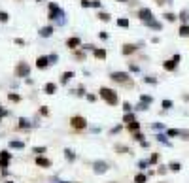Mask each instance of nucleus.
<instances>
[{"instance_id":"nucleus-1","label":"nucleus","mask_w":189,"mask_h":183,"mask_svg":"<svg viewBox=\"0 0 189 183\" xmlns=\"http://www.w3.org/2000/svg\"><path fill=\"white\" fill-rule=\"evenodd\" d=\"M100 98L106 100L110 106H117V93L114 89H108V87H102L100 89Z\"/></svg>"},{"instance_id":"nucleus-2","label":"nucleus","mask_w":189,"mask_h":183,"mask_svg":"<svg viewBox=\"0 0 189 183\" xmlns=\"http://www.w3.org/2000/svg\"><path fill=\"white\" fill-rule=\"evenodd\" d=\"M15 76H19V77H27V76H30V66L27 64L25 60H21L19 64L15 66Z\"/></svg>"},{"instance_id":"nucleus-3","label":"nucleus","mask_w":189,"mask_h":183,"mask_svg":"<svg viewBox=\"0 0 189 183\" xmlns=\"http://www.w3.org/2000/svg\"><path fill=\"white\" fill-rule=\"evenodd\" d=\"M70 125H72V129H76V130H83L87 126V121L81 115H74L72 119H70Z\"/></svg>"},{"instance_id":"nucleus-4","label":"nucleus","mask_w":189,"mask_h":183,"mask_svg":"<svg viewBox=\"0 0 189 183\" xmlns=\"http://www.w3.org/2000/svg\"><path fill=\"white\" fill-rule=\"evenodd\" d=\"M110 77H112L114 81H117V83H125V85H131V77H129L127 72H114Z\"/></svg>"},{"instance_id":"nucleus-5","label":"nucleus","mask_w":189,"mask_h":183,"mask_svg":"<svg viewBox=\"0 0 189 183\" xmlns=\"http://www.w3.org/2000/svg\"><path fill=\"white\" fill-rule=\"evenodd\" d=\"M47 8H49V15H47L49 19H61L62 17V10L55 2H49V4H47Z\"/></svg>"},{"instance_id":"nucleus-6","label":"nucleus","mask_w":189,"mask_h":183,"mask_svg":"<svg viewBox=\"0 0 189 183\" xmlns=\"http://www.w3.org/2000/svg\"><path fill=\"white\" fill-rule=\"evenodd\" d=\"M108 163H104V160H95L93 163V172L95 174H104V172H108Z\"/></svg>"},{"instance_id":"nucleus-7","label":"nucleus","mask_w":189,"mask_h":183,"mask_svg":"<svg viewBox=\"0 0 189 183\" xmlns=\"http://www.w3.org/2000/svg\"><path fill=\"white\" fill-rule=\"evenodd\" d=\"M10 160H11V153L10 151H0V168H8L10 164Z\"/></svg>"},{"instance_id":"nucleus-8","label":"nucleus","mask_w":189,"mask_h":183,"mask_svg":"<svg viewBox=\"0 0 189 183\" xmlns=\"http://www.w3.org/2000/svg\"><path fill=\"white\" fill-rule=\"evenodd\" d=\"M138 17L142 19L144 23H148V21H151V19H153V13H151V10H150V8H142V10L138 11Z\"/></svg>"},{"instance_id":"nucleus-9","label":"nucleus","mask_w":189,"mask_h":183,"mask_svg":"<svg viewBox=\"0 0 189 183\" xmlns=\"http://www.w3.org/2000/svg\"><path fill=\"white\" fill-rule=\"evenodd\" d=\"M178 62H180V55H174L170 60H166V62H165V70H176Z\"/></svg>"},{"instance_id":"nucleus-10","label":"nucleus","mask_w":189,"mask_h":183,"mask_svg":"<svg viewBox=\"0 0 189 183\" xmlns=\"http://www.w3.org/2000/svg\"><path fill=\"white\" fill-rule=\"evenodd\" d=\"M66 45H68L70 49H78V47L81 45V40H80L78 36H72V38L66 40Z\"/></svg>"},{"instance_id":"nucleus-11","label":"nucleus","mask_w":189,"mask_h":183,"mask_svg":"<svg viewBox=\"0 0 189 183\" xmlns=\"http://www.w3.org/2000/svg\"><path fill=\"white\" fill-rule=\"evenodd\" d=\"M47 64H49V57H44V55H42V57H38V59H36V66H38L40 70L47 68Z\"/></svg>"},{"instance_id":"nucleus-12","label":"nucleus","mask_w":189,"mask_h":183,"mask_svg":"<svg viewBox=\"0 0 189 183\" xmlns=\"http://www.w3.org/2000/svg\"><path fill=\"white\" fill-rule=\"evenodd\" d=\"M36 164H38L40 168H49V166H51V160L46 159V157H38V159H36Z\"/></svg>"},{"instance_id":"nucleus-13","label":"nucleus","mask_w":189,"mask_h":183,"mask_svg":"<svg viewBox=\"0 0 189 183\" xmlns=\"http://www.w3.org/2000/svg\"><path fill=\"white\" fill-rule=\"evenodd\" d=\"M121 53H123V55H132V53H136V45H132V44H125L123 49H121Z\"/></svg>"},{"instance_id":"nucleus-14","label":"nucleus","mask_w":189,"mask_h":183,"mask_svg":"<svg viewBox=\"0 0 189 183\" xmlns=\"http://www.w3.org/2000/svg\"><path fill=\"white\" fill-rule=\"evenodd\" d=\"M51 34H53V29H51V26H44V29H40V36H42V38H49Z\"/></svg>"},{"instance_id":"nucleus-15","label":"nucleus","mask_w":189,"mask_h":183,"mask_svg":"<svg viewBox=\"0 0 189 183\" xmlns=\"http://www.w3.org/2000/svg\"><path fill=\"white\" fill-rule=\"evenodd\" d=\"M44 91L47 95H53L55 91H57V85H55V83H46V87H44Z\"/></svg>"},{"instance_id":"nucleus-16","label":"nucleus","mask_w":189,"mask_h":183,"mask_svg":"<svg viewBox=\"0 0 189 183\" xmlns=\"http://www.w3.org/2000/svg\"><path fill=\"white\" fill-rule=\"evenodd\" d=\"M93 55L96 59H106V49H93Z\"/></svg>"},{"instance_id":"nucleus-17","label":"nucleus","mask_w":189,"mask_h":183,"mask_svg":"<svg viewBox=\"0 0 189 183\" xmlns=\"http://www.w3.org/2000/svg\"><path fill=\"white\" fill-rule=\"evenodd\" d=\"M72 77H74V72H65V74H62V77H61V83L65 85V83H68Z\"/></svg>"},{"instance_id":"nucleus-18","label":"nucleus","mask_w":189,"mask_h":183,"mask_svg":"<svg viewBox=\"0 0 189 183\" xmlns=\"http://www.w3.org/2000/svg\"><path fill=\"white\" fill-rule=\"evenodd\" d=\"M123 121H125V123H132V121H136V115L131 113V111H127V113L123 115Z\"/></svg>"},{"instance_id":"nucleus-19","label":"nucleus","mask_w":189,"mask_h":183,"mask_svg":"<svg viewBox=\"0 0 189 183\" xmlns=\"http://www.w3.org/2000/svg\"><path fill=\"white\" fill-rule=\"evenodd\" d=\"M10 147H13V149H23L25 144H23V142H17V140H11V142H10Z\"/></svg>"},{"instance_id":"nucleus-20","label":"nucleus","mask_w":189,"mask_h":183,"mask_svg":"<svg viewBox=\"0 0 189 183\" xmlns=\"http://www.w3.org/2000/svg\"><path fill=\"white\" fill-rule=\"evenodd\" d=\"M180 36H189V25H181L180 26Z\"/></svg>"},{"instance_id":"nucleus-21","label":"nucleus","mask_w":189,"mask_h":183,"mask_svg":"<svg viewBox=\"0 0 189 183\" xmlns=\"http://www.w3.org/2000/svg\"><path fill=\"white\" fill-rule=\"evenodd\" d=\"M146 179H148V175H146V174H138L134 178V183H146Z\"/></svg>"},{"instance_id":"nucleus-22","label":"nucleus","mask_w":189,"mask_h":183,"mask_svg":"<svg viewBox=\"0 0 189 183\" xmlns=\"http://www.w3.org/2000/svg\"><path fill=\"white\" fill-rule=\"evenodd\" d=\"M148 26H153V29H157V30H161V23H157L155 19H151V21H148V23H146Z\"/></svg>"},{"instance_id":"nucleus-23","label":"nucleus","mask_w":189,"mask_h":183,"mask_svg":"<svg viewBox=\"0 0 189 183\" xmlns=\"http://www.w3.org/2000/svg\"><path fill=\"white\" fill-rule=\"evenodd\" d=\"M140 102H144V104H151V102H153V96H148V95H142V96H140Z\"/></svg>"},{"instance_id":"nucleus-24","label":"nucleus","mask_w":189,"mask_h":183,"mask_svg":"<svg viewBox=\"0 0 189 183\" xmlns=\"http://www.w3.org/2000/svg\"><path fill=\"white\" fill-rule=\"evenodd\" d=\"M19 126H21V129H27V126H30V123H29V119H25V117H21V119H19Z\"/></svg>"},{"instance_id":"nucleus-25","label":"nucleus","mask_w":189,"mask_h":183,"mask_svg":"<svg viewBox=\"0 0 189 183\" xmlns=\"http://www.w3.org/2000/svg\"><path fill=\"white\" fill-rule=\"evenodd\" d=\"M138 129H140L138 121H136V123H134V121H132V123H129V130H131V132H138Z\"/></svg>"},{"instance_id":"nucleus-26","label":"nucleus","mask_w":189,"mask_h":183,"mask_svg":"<svg viewBox=\"0 0 189 183\" xmlns=\"http://www.w3.org/2000/svg\"><path fill=\"white\" fill-rule=\"evenodd\" d=\"M180 132L181 130H178V129H169V130H166V134H169V136H180Z\"/></svg>"},{"instance_id":"nucleus-27","label":"nucleus","mask_w":189,"mask_h":183,"mask_svg":"<svg viewBox=\"0 0 189 183\" xmlns=\"http://www.w3.org/2000/svg\"><path fill=\"white\" fill-rule=\"evenodd\" d=\"M157 140H159L161 144H166V145H169V140H166V134H157Z\"/></svg>"},{"instance_id":"nucleus-28","label":"nucleus","mask_w":189,"mask_h":183,"mask_svg":"<svg viewBox=\"0 0 189 183\" xmlns=\"http://www.w3.org/2000/svg\"><path fill=\"white\" fill-rule=\"evenodd\" d=\"M132 138L138 140V142H144V134H140V132H132Z\"/></svg>"},{"instance_id":"nucleus-29","label":"nucleus","mask_w":189,"mask_h":183,"mask_svg":"<svg viewBox=\"0 0 189 183\" xmlns=\"http://www.w3.org/2000/svg\"><path fill=\"white\" fill-rule=\"evenodd\" d=\"M8 98H10L11 102H19V95H15V93H10V95H8Z\"/></svg>"},{"instance_id":"nucleus-30","label":"nucleus","mask_w":189,"mask_h":183,"mask_svg":"<svg viewBox=\"0 0 189 183\" xmlns=\"http://www.w3.org/2000/svg\"><path fill=\"white\" fill-rule=\"evenodd\" d=\"M99 19L100 21H110V15H108V13H104V11H100L99 13Z\"/></svg>"},{"instance_id":"nucleus-31","label":"nucleus","mask_w":189,"mask_h":183,"mask_svg":"<svg viewBox=\"0 0 189 183\" xmlns=\"http://www.w3.org/2000/svg\"><path fill=\"white\" fill-rule=\"evenodd\" d=\"M65 155H66V159H68V160H74V159H76V157H74V153L70 151V149H65Z\"/></svg>"},{"instance_id":"nucleus-32","label":"nucleus","mask_w":189,"mask_h":183,"mask_svg":"<svg viewBox=\"0 0 189 183\" xmlns=\"http://www.w3.org/2000/svg\"><path fill=\"white\" fill-rule=\"evenodd\" d=\"M157 160H159V155H157V153H153L151 157H150V164H155Z\"/></svg>"},{"instance_id":"nucleus-33","label":"nucleus","mask_w":189,"mask_h":183,"mask_svg":"<svg viewBox=\"0 0 189 183\" xmlns=\"http://www.w3.org/2000/svg\"><path fill=\"white\" fill-rule=\"evenodd\" d=\"M117 25L119 26H129V19H117Z\"/></svg>"},{"instance_id":"nucleus-34","label":"nucleus","mask_w":189,"mask_h":183,"mask_svg":"<svg viewBox=\"0 0 189 183\" xmlns=\"http://www.w3.org/2000/svg\"><path fill=\"white\" fill-rule=\"evenodd\" d=\"M115 151H117V153H127L129 149H127L125 145H115Z\"/></svg>"},{"instance_id":"nucleus-35","label":"nucleus","mask_w":189,"mask_h":183,"mask_svg":"<svg viewBox=\"0 0 189 183\" xmlns=\"http://www.w3.org/2000/svg\"><path fill=\"white\" fill-rule=\"evenodd\" d=\"M34 153H36V155H42V153H46L47 149H46V147H34V149H32Z\"/></svg>"},{"instance_id":"nucleus-36","label":"nucleus","mask_w":189,"mask_h":183,"mask_svg":"<svg viewBox=\"0 0 189 183\" xmlns=\"http://www.w3.org/2000/svg\"><path fill=\"white\" fill-rule=\"evenodd\" d=\"M163 108L165 110H170L172 108V100H163Z\"/></svg>"},{"instance_id":"nucleus-37","label":"nucleus","mask_w":189,"mask_h":183,"mask_svg":"<svg viewBox=\"0 0 189 183\" xmlns=\"http://www.w3.org/2000/svg\"><path fill=\"white\" fill-rule=\"evenodd\" d=\"M180 168H181V164H180V163H172V164H170V170H174V172H178Z\"/></svg>"},{"instance_id":"nucleus-38","label":"nucleus","mask_w":189,"mask_h":183,"mask_svg":"<svg viewBox=\"0 0 189 183\" xmlns=\"http://www.w3.org/2000/svg\"><path fill=\"white\" fill-rule=\"evenodd\" d=\"M8 19H10V17H8V13H6V11H0V21H2V23H6Z\"/></svg>"},{"instance_id":"nucleus-39","label":"nucleus","mask_w":189,"mask_h":183,"mask_svg":"<svg viewBox=\"0 0 189 183\" xmlns=\"http://www.w3.org/2000/svg\"><path fill=\"white\" fill-rule=\"evenodd\" d=\"M165 19L166 21H176V15H174V13H165Z\"/></svg>"},{"instance_id":"nucleus-40","label":"nucleus","mask_w":189,"mask_h":183,"mask_svg":"<svg viewBox=\"0 0 189 183\" xmlns=\"http://www.w3.org/2000/svg\"><path fill=\"white\" fill-rule=\"evenodd\" d=\"M180 19H181V21H187V19H189V11H181V13H180Z\"/></svg>"},{"instance_id":"nucleus-41","label":"nucleus","mask_w":189,"mask_h":183,"mask_svg":"<svg viewBox=\"0 0 189 183\" xmlns=\"http://www.w3.org/2000/svg\"><path fill=\"white\" fill-rule=\"evenodd\" d=\"M148 164H150V160H140V163H138L140 168H148Z\"/></svg>"},{"instance_id":"nucleus-42","label":"nucleus","mask_w":189,"mask_h":183,"mask_svg":"<svg viewBox=\"0 0 189 183\" xmlns=\"http://www.w3.org/2000/svg\"><path fill=\"white\" fill-rule=\"evenodd\" d=\"M81 6L83 8H91V0H81Z\"/></svg>"},{"instance_id":"nucleus-43","label":"nucleus","mask_w":189,"mask_h":183,"mask_svg":"<svg viewBox=\"0 0 189 183\" xmlns=\"http://www.w3.org/2000/svg\"><path fill=\"white\" fill-rule=\"evenodd\" d=\"M144 81H146V83H157L155 77H144Z\"/></svg>"},{"instance_id":"nucleus-44","label":"nucleus","mask_w":189,"mask_h":183,"mask_svg":"<svg viewBox=\"0 0 189 183\" xmlns=\"http://www.w3.org/2000/svg\"><path fill=\"white\" fill-rule=\"evenodd\" d=\"M131 108H132V106H131L129 102H125V104H123V110H125V111H131Z\"/></svg>"},{"instance_id":"nucleus-45","label":"nucleus","mask_w":189,"mask_h":183,"mask_svg":"<svg viewBox=\"0 0 189 183\" xmlns=\"http://www.w3.org/2000/svg\"><path fill=\"white\" fill-rule=\"evenodd\" d=\"M91 6H95V8H100V2H99V0H91Z\"/></svg>"},{"instance_id":"nucleus-46","label":"nucleus","mask_w":189,"mask_h":183,"mask_svg":"<svg viewBox=\"0 0 189 183\" xmlns=\"http://www.w3.org/2000/svg\"><path fill=\"white\" fill-rule=\"evenodd\" d=\"M119 130H121V125H117V126L112 129V134H115V132H119Z\"/></svg>"},{"instance_id":"nucleus-47","label":"nucleus","mask_w":189,"mask_h":183,"mask_svg":"<svg viewBox=\"0 0 189 183\" xmlns=\"http://www.w3.org/2000/svg\"><path fill=\"white\" fill-rule=\"evenodd\" d=\"M40 113H42V115H47V113H49V110H47V108L44 106V108H42V110H40Z\"/></svg>"},{"instance_id":"nucleus-48","label":"nucleus","mask_w":189,"mask_h":183,"mask_svg":"<svg viewBox=\"0 0 189 183\" xmlns=\"http://www.w3.org/2000/svg\"><path fill=\"white\" fill-rule=\"evenodd\" d=\"M99 36H100L102 40H108V32H100V34H99Z\"/></svg>"},{"instance_id":"nucleus-49","label":"nucleus","mask_w":189,"mask_h":183,"mask_svg":"<svg viewBox=\"0 0 189 183\" xmlns=\"http://www.w3.org/2000/svg\"><path fill=\"white\" fill-rule=\"evenodd\" d=\"M49 62H57V55H49Z\"/></svg>"},{"instance_id":"nucleus-50","label":"nucleus","mask_w":189,"mask_h":183,"mask_svg":"<svg viewBox=\"0 0 189 183\" xmlns=\"http://www.w3.org/2000/svg\"><path fill=\"white\" fill-rule=\"evenodd\" d=\"M131 72H136L138 74V66L136 64H131Z\"/></svg>"},{"instance_id":"nucleus-51","label":"nucleus","mask_w":189,"mask_h":183,"mask_svg":"<svg viewBox=\"0 0 189 183\" xmlns=\"http://www.w3.org/2000/svg\"><path fill=\"white\" fill-rule=\"evenodd\" d=\"M85 96H87V100H89V102H93V100H95V98H96L95 95H85Z\"/></svg>"},{"instance_id":"nucleus-52","label":"nucleus","mask_w":189,"mask_h":183,"mask_svg":"<svg viewBox=\"0 0 189 183\" xmlns=\"http://www.w3.org/2000/svg\"><path fill=\"white\" fill-rule=\"evenodd\" d=\"M51 183H72V181H61V179H51Z\"/></svg>"},{"instance_id":"nucleus-53","label":"nucleus","mask_w":189,"mask_h":183,"mask_svg":"<svg viewBox=\"0 0 189 183\" xmlns=\"http://www.w3.org/2000/svg\"><path fill=\"white\" fill-rule=\"evenodd\" d=\"M4 115H6V111H4V110H2V108H0V119H2V117H4Z\"/></svg>"},{"instance_id":"nucleus-54","label":"nucleus","mask_w":189,"mask_h":183,"mask_svg":"<svg viewBox=\"0 0 189 183\" xmlns=\"http://www.w3.org/2000/svg\"><path fill=\"white\" fill-rule=\"evenodd\" d=\"M119 2H127V0H119Z\"/></svg>"},{"instance_id":"nucleus-55","label":"nucleus","mask_w":189,"mask_h":183,"mask_svg":"<svg viewBox=\"0 0 189 183\" xmlns=\"http://www.w3.org/2000/svg\"><path fill=\"white\" fill-rule=\"evenodd\" d=\"M38 2H40V0H38Z\"/></svg>"}]
</instances>
